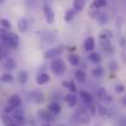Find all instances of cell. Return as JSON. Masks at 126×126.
Segmentation results:
<instances>
[{
  "label": "cell",
  "mask_w": 126,
  "mask_h": 126,
  "mask_svg": "<svg viewBox=\"0 0 126 126\" xmlns=\"http://www.w3.org/2000/svg\"><path fill=\"white\" fill-rule=\"evenodd\" d=\"M99 115L103 116V118H108V116H109V111L107 110V108L100 107V108H99Z\"/></svg>",
  "instance_id": "27"
},
{
  "label": "cell",
  "mask_w": 126,
  "mask_h": 126,
  "mask_svg": "<svg viewBox=\"0 0 126 126\" xmlns=\"http://www.w3.org/2000/svg\"><path fill=\"white\" fill-rule=\"evenodd\" d=\"M80 95H81V98L83 99L84 102H87V103H91V102H92V95H91L88 92L81 91V92H80Z\"/></svg>",
  "instance_id": "23"
},
{
  "label": "cell",
  "mask_w": 126,
  "mask_h": 126,
  "mask_svg": "<svg viewBox=\"0 0 126 126\" xmlns=\"http://www.w3.org/2000/svg\"><path fill=\"white\" fill-rule=\"evenodd\" d=\"M21 104H22V100H21V98H20L18 95L14 94V95L10 97V99H9V105H11L14 109H17Z\"/></svg>",
  "instance_id": "7"
},
{
  "label": "cell",
  "mask_w": 126,
  "mask_h": 126,
  "mask_svg": "<svg viewBox=\"0 0 126 126\" xmlns=\"http://www.w3.org/2000/svg\"><path fill=\"white\" fill-rule=\"evenodd\" d=\"M67 59H69L70 64L74 65V66H77V65L80 64V61H81V59H80V56H79L77 54H70V55L67 56Z\"/></svg>",
  "instance_id": "15"
},
{
  "label": "cell",
  "mask_w": 126,
  "mask_h": 126,
  "mask_svg": "<svg viewBox=\"0 0 126 126\" xmlns=\"http://www.w3.org/2000/svg\"><path fill=\"white\" fill-rule=\"evenodd\" d=\"M28 98H30L31 102H33V103H36V104H39V103H42L43 100H44V95H43L41 92H38V91L31 92V93L28 94Z\"/></svg>",
  "instance_id": "5"
},
{
  "label": "cell",
  "mask_w": 126,
  "mask_h": 126,
  "mask_svg": "<svg viewBox=\"0 0 126 126\" xmlns=\"http://www.w3.org/2000/svg\"><path fill=\"white\" fill-rule=\"evenodd\" d=\"M38 116L41 118V120H43V121H51L53 120L50 110H41V111H38Z\"/></svg>",
  "instance_id": "11"
},
{
  "label": "cell",
  "mask_w": 126,
  "mask_h": 126,
  "mask_svg": "<svg viewBox=\"0 0 126 126\" xmlns=\"http://www.w3.org/2000/svg\"><path fill=\"white\" fill-rule=\"evenodd\" d=\"M43 10H44V15H45L47 21H48L49 23H53V22H54V12H53V10H51L48 5H44Z\"/></svg>",
  "instance_id": "8"
},
{
  "label": "cell",
  "mask_w": 126,
  "mask_h": 126,
  "mask_svg": "<svg viewBox=\"0 0 126 126\" xmlns=\"http://www.w3.org/2000/svg\"><path fill=\"white\" fill-rule=\"evenodd\" d=\"M67 87H69V89H70V91H71L72 93L77 91V89H76V86H75V83H72V82H70V83H69V86H67Z\"/></svg>",
  "instance_id": "32"
},
{
  "label": "cell",
  "mask_w": 126,
  "mask_h": 126,
  "mask_svg": "<svg viewBox=\"0 0 126 126\" xmlns=\"http://www.w3.org/2000/svg\"><path fill=\"white\" fill-rule=\"evenodd\" d=\"M119 126H126V116H121L119 119V123H118Z\"/></svg>",
  "instance_id": "31"
},
{
  "label": "cell",
  "mask_w": 126,
  "mask_h": 126,
  "mask_svg": "<svg viewBox=\"0 0 126 126\" xmlns=\"http://www.w3.org/2000/svg\"><path fill=\"white\" fill-rule=\"evenodd\" d=\"M65 100H66V103L69 104V107H71V108H74V107L77 105V98H76L74 94H67V95H65Z\"/></svg>",
  "instance_id": "13"
},
{
  "label": "cell",
  "mask_w": 126,
  "mask_h": 126,
  "mask_svg": "<svg viewBox=\"0 0 126 126\" xmlns=\"http://www.w3.org/2000/svg\"><path fill=\"white\" fill-rule=\"evenodd\" d=\"M61 53H63V47H56V48H53V49L45 51L44 58L45 59H56Z\"/></svg>",
  "instance_id": "4"
},
{
  "label": "cell",
  "mask_w": 126,
  "mask_h": 126,
  "mask_svg": "<svg viewBox=\"0 0 126 126\" xmlns=\"http://www.w3.org/2000/svg\"><path fill=\"white\" fill-rule=\"evenodd\" d=\"M84 2H86V0H74V10L77 11V12L83 10Z\"/></svg>",
  "instance_id": "16"
},
{
  "label": "cell",
  "mask_w": 126,
  "mask_h": 126,
  "mask_svg": "<svg viewBox=\"0 0 126 126\" xmlns=\"http://www.w3.org/2000/svg\"><path fill=\"white\" fill-rule=\"evenodd\" d=\"M1 1H4V0H1Z\"/></svg>",
  "instance_id": "36"
},
{
  "label": "cell",
  "mask_w": 126,
  "mask_h": 126,
  "mask_svg": "<svg viewBox=\"0 0 126 126\" xmlns=\"http://www.w3.org/2000/svg\"><path fill=\"white\" fill-rule=\"evenodd\" d=\"M11 118H12V120L15 121V124H17V125L23 124L25 120H26V119H25V114H23V111L20 110V109H15L14 113L11 114Z\"/></svg>",
  "instance_id": "3"
},
{
  "label": "cell",
  "mask_w": 126,
  "mask_h": 126,
  "mask_svg": "<svg viewBox=\"0 0 126 126\" xmlns=\"http://www.w3.org/2000/svg\"><path fill=\"white\" fill-rule=\"evenodd\" d=\"M89 60H91L92 63H94V64H99L100 60H102V58H100V55H99L98 53L92 51V53L89 54Z\"/></svg>",
  "instance_id": "20"
},
{
  "label": "cell",
  "mask_w": 126,
  "mask_h": 126,
  "mask_svg": "<svg viewBox=\"0 0 126 126\" xmlns=\"http://www.w3.org/2000/svg\"><path fill=\"white\" fill-rule=\"evenodd\" d=\"M50 67L51 70L56 74V75H61L64 74L66 66H65V63L61 60V59H54L51 63H50Z\"/></svg>",
  "instance_id": "2"
},
{
  "label": "cell",
  "mask_w": 126,
  "mask_h": 126,
  "mask_svg": "<svg viewBox=\"0 0 126 126\" xmlns=\"http://www.w3.org/2000/svg\"><path fill=\"white\" fill-rule=\"evenodd\" d=\"M48 108H49L50 113H53V114H58V113L61 111V107H60V104H58V103H50Z\"/></svg>",
  "instance_id": "18"
},
{
  "label": "cell",
  "mask_w": 126,
  "mask_h": 126,
  "mask_svg": "<svg viewBox=\"0 0 126 126\" xmlns=\"http://www.w3.org/2000/svg\"><path fill=\"white\" fill-rule=\"evenodd\" d=\"M12 81H14V76H12L11 74L5 72V74L1 75V82H4V83H10V82H12Z\"/></svg>",
  "instance_id": "21"
},
{
  "label": "cell",
  "mask_w": 126,
  "mask_h": 126,
  "mask_svg": "<svg viewBox=\"0 0 126 126\" xmlns=\"http://www.w3.org/2000/svg\"><path fill=\"white\" fill-rule=\"evenodd\" d=\"M2 66H4V69H5L6 71H11L12 69L16 67V61H15L12 58H9V59H6V60L2 63Z\"/></svg>",
  "instance_id": "9"
},
{
  "label": "cell",
  "mask_w": 126,
  "mask_h": 126,
  "mask_svg": "<svg viewBox=\"0 0 126 126\" xmlns=\"http://www.w3.org/2000/svg\"><path fill=\"white\" fill-rule=\"evenodd\" d=\"M59 126H67V125H59Z\"/></svg>",
  "instance_id": "35"
},
{
  "label": "cell",
  "mask_w": 126,
  "mask_h": 126,
  "mask_svg": "<svg viewBox=\"0 0 126 126\" xmlns=\"http://www.w3.org/2000/svg\"><path fill=\"white\" fill-rule=\"evenodd\" d=\"M97 18H98V21H99V23H100V25H105V23L108 22V20H109V17H108V14H107V12H98Z\"/></svg>",
  "instance_id": "17"
},
{
  "label": "cell",
  "mask_w": 126,
  "mask_h": 126,
  "mask_svg": "<svg viewBox=\"0 0 126 126\" xmlns=\"http://www.w3.org/2000/svg\"><path fill=\"white\" fill-rule=\"evenodd\" d=\"M1 27H2L4 30H7V28L11 27V23H10L6 18H2V20H1Z\"/></svg>",
  "instance_id": "28"
},
{
  "label": "cell",
  "mask_w": 126,
  "mask_h": 126,
  "mask_svg": "<svg viewBox=\"0 0 126 126\" xmlns=\"http://www.w3.org/2000/svg\"><path fill=\"white\" fill-rule=\"evenodd\" d=\"M75 79H76V81H77V82L83 83L84 81H86V74H84L83 71L79 70V71H76V74H75Z\"/></svg>",
  "instance_id": "19"
},
{
  "label": "cell",
  "mask_w": 126,
  "mask_h": 126,
  "mask_svg": "<svg viewBox=\"0 0 126 126\" xmlns=\"http://www.w3.org/2000/svg\"><path fill=\"white\" fill-rule=\"evenodd\" d=\"M1 42L5 47L10 49H15L18 45V37L15 33L6 32L5 30H1Z\"/></svg>",
  "instance_id": "1"
},
{
  "label": "cell",
  "mask_w": 126,
  "mask_h": 126,
  "mask_svg": "<svg viewBox=\"0 0 126 126\" xmlns=\"http://www.w3.org/2000/svg\"><path fill=\"white\" fill-rule=\"evenodd\" d=\"M43 126H50V125L49 124H45V125H43Z\"/></svg>",
  "instance_id": "34"
},
{
  "label": "cell",
  "mask_w": 126,
  "mask_h": 126,
  "mask_svg": "<svg viewBox=\"0 0 126 126\" xmlns=\"http://www.w3.org/2000/svg\"><path fill=\"white\" fill-rule=\"evenodd\" d=\"M123 103L126 105V97H125V98H123Z\"/></svg>",
  "instance_id": "33"
},
{
  "label": "cell",
  "mask_w": 126,
  "mask_h": 126,
  "mask_svg": "<svg viewBox=\"0 0 126 126\" xmlns=\"http://www.w3.org/2000/svg\"><path fill=\"white\" fill-rule=\"evenodd\" d=\"M103 74H104L103 67H95V69L93 70V75H94L95 77H99V76H102Z\"/></svg>",
  "instance_id": "26"
},
{
  "label": "cell",
  "mask_w": 126,
  "mask_h": 126,
  "mask_svg": "<svg viewBox=\"0 0 126 126\" xmlns=\"http://www.w3.org/2000/svg\"><path fill=\"white\" fill-rule=\"evenodd\" d=\"M17 27H18V31H20L21 33H25V32L27 31V28H28V22H27L25 18H21V20L18 21V23H17Z\"/></svg>",
  "instance_id": "14"
},
{
  "label": "cell",
  "mask_w": 126,
  "mask_h": 126,
  "mask_svg": "<svg viewBox=\"0 0 126 126\" xmlns=\"http://www.w3.org/2000/svg\"><path fill=\"white\" fill-rule=\"evenodd\" d=\"M36 81H37L38 84H45L50 81V76H49L48 74H45V72H41V74H38Z\"/></svg>",
  "instance_id": "10"
},
{
  "label": "cell",
  "mask_w": 126,
  "mask_h": 126,
  "mask_svg": "<svg viewBox=\"0 0 126 126\" xmlns=\"http://www.w3.org/2000/svg\"><path fill=\"white\" fill-rule=\"evenodd\" d=\"M17 77H18V82L23 84V83H26L27 80H28V74H27L26 71H20Z\"/></svg>",
  "instance_id": "22"
},
{
  "label": "cell",
  "mask_w": 126,
  "mask_h": 126,
  "mask_svg": "<svg viewBox=\"0 0 126 126\" xmlns=\"http://www.w3.org/2000/svg\"><path fill=\"white\" fill-rule=\"evenodd\" d=\"M102 45H103V48H105L107 50H113V47H111V44L109 43V41H102Z\"/></svg>",
  "instance_id": "29"
},
{
  "label": "cell",
  "mask_w": 126,
  "mask_h": 126,
  "mask_svg": "<svg viewBox=\"0 0 126 126\" xmlns=\"http://www.w3.org/2000/svg\"><path fill=\"white\" fill-rule=\"evenodd\" d=\"M74 16H75V10H67L66 11V14H65V21L66 22H70L72 18H74Z\"/></svg>",
  "instance_id": "24"
},
{
  "label": "cell",
  "mask_w": 126,
  "mask_h": 126,
  "mask_svg": "<svg viewBox=\"0 0 126 126\" xmlns=\"http://www.w3.org/2000/svg\"><path fill=\"white\" fill-rule=\"evenodd\" d=\"M115 91L118 92V93H123L124 91H125V87H124V84H116L115 86Z\"/></svg>",
  "instance_id": "30"
},
{
  "label": "cell",
  "mask_w": 126,
  "mask_h": 126,
  "mask_svg": "<svg viewBox=\"0 0 126 126\" xmlns=\"http://www.w3.org/2000/svg\"><path fill=\"white\" fill-rule=\"evenodd\" d=\"M84 49H86V51H93V49H94V38L93 37H88L84 41Z\"/></svg>",
  "instance_id": "12"
},
{
  "label": "cell",
  "mask_w": 126,
  "mask_h": 126,
  "mask_svg": "<svg viewBox=\"0 0 126 126\" xmlns=\"http://www.w3.org/2000/svg\"><path fill=\"white\" fill-rule=\"evenodd\" d=\"M76 118H77V121H79L81 125H88V124L91 123L89 115H88L86 111H83V110L79 111V113L76 114Z\"/></svg>",
  "instance_id": "6"
},
{
  "label": "cell",
  "mask_w": 126,
  "mask_h": 126,
  "mask_svg": "<svg viewBox=\"0 0 126 126\" xmlns=\"http://www.w3.org/2000/svg\"><path fill=\"white\" fill-rule=\"evenodd\" d=\"M107 5V0H94L93 1V4H92V6L93 7H103V6H105Z\"/></svg>",
  "instance_id": "25"
}]
</instances>
